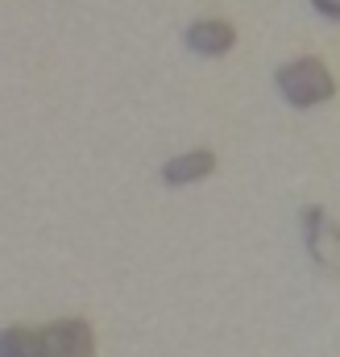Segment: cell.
Instances as JSON below:
<instances>
[{
  "label": "cell",
  "mask_w": 340,
  "mask_h": 357,
  "mask_svg": "<svg viewBox=\"0 0 340 357\" xmlns=\"http://www.w3.org/2000/svg\"><path fill=\"white\" fill-rule=\"evenodd\" d=\"M303 241H307V254L328 274H340V229L328 225L324 208H307L303 212Z\"/></svg>",
  "instance_id": "7a4b0ae2"
},
{
  "label": "cell",
  "mask_w": 340,
  "mask_h": 357,
  "mask_svg": "<svg viewBox=\"0 0 340 357\" xmlns=\"http://www.w3.org/2000/svg\"><path fill=\"white\" fill-rule=\"evenodd\" d=\"M233 42H237V29L229 21H195L187 29V46L195 54H224L233 50Z\"/></svg>",
  "instance_id": "277c9868"
},
{
  "label": "cell",
  "mask_w": 340,
  "mask_h": 357,
  "mask_svg": "<svg viewBox=\"0 0 340 357\" xmlns=\"http://www.w3.org/2000/svg\"><path fill=\"white\" fill-rule=\"evenodd\" d=\"M42 349H46V357H91L95 337H91L87 320H54L42 328Z\"/></svg>",
  "instance_id": "3957f363"
},
{
  "label": "cell",
  "mask_w": 340,
  "mask_h": 357,
  "mask_svg": "<svg viewBox=\"0 0 340 357\" xmlns=\"http://www.w3.org/2000/svg\"><path fill=\"white\" fill-rule=\"evenodd\" d=\"M311 4H316V13H324V17L340 21V0H311Z\"/></svg>",
  "instance_id": "52a82bcc"
},
{
  "label": "cell",
  "mask_w": 340,
  "mask_h": 357,
  "mask_svg": "<svg viewBox=\"0 0 340 357\" xmlns=\"http://www.w3.org/2000/svg\"><path fill=\"white\" fill-rule=\"evenodd\" d=\"M0 357H46V349H42V328H25V324L4 328Z\"/></svg>",
  "instance_id": "8992f818"
},
{
  "label": "cell",
  "mask_w": 340,
  "mask_h": 357,
  "mask_svg": "<svg viewBox=\"0 0 340 357\" xmlns=\"http://www.w3.org/2000/svg\"><path fill=\"white\" fill-rule=\"evenodd\" d=\"M278 91L295 108H311V104H324L337 91V84H332V75H328V67L320 59H299V63L278 71Z\"/></svg>",
  "instance_id": "6da1fadb"
},
{
  "label": "cell",
  "mask_w": 340,
  "mask_h": 357,
  "mask_svg": "<svg viewBox=\"0 0 340 357\" xmlns=\"http://www.w3.org/2000/svg\"><path fill=\"white\" fill-rule=\"evenodd\" d=\"M212 171H216L212 150H191V154H183V158H170L167 167H162V178H167L170 187H183V183L208 178Z\"/></svg>",
  "instance_id": "5b68a950"
}]
</instances>
